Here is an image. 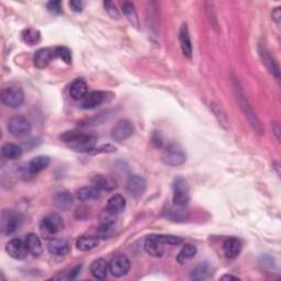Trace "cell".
I'll return each instance as SVG.
<instances>
[{
    "mask_svg": "<svg viewBox=\"0 0 281 281\" xmlns=\"http://www.w3.org/2000/svg\"><path fill=\"white\" fill-rule=\"evenodd\" d=\"M164 244L160 243L155 235H150L145 240L144 243V249L145 251L152 257L160 258L163 257L165 249H164Z\"/></svg>",
    "mask_w": 281,
    "mask_h": 281,
    "instance_id": "14",
    "label": "cell"
},
{
    "mask_svg": "<svg viewBox=\"0 0 281 281\" xmlns=\"http://www.w3.org/2000/svg\"><path fill=\"white\" fill-rule=\"evenodd\" d=\"M22 222V217L17 212L4 210L2 214V231L5 235H11L17 232Z\"/></svg>",
    "mask_w": 281,
    "mask_h": 281,
    "instance_id": "7",
    "label": "cell"
},
{
    "mask_svg": "<svg viewBox=\"0 0 281 281\" xmlns=\"http://www.w3.org/2000/svg\"><path fill=\"white\" fill-rule=\"evenodd\" d=\"M25 244L27 250L31 255H33L34 257H39L42 255V252H43V246H42L40 237L34 234V233H30L25 236Z\"/></svg>",
    "mask_w": 281,
    "mask_h": 281,
    "instance_id": "25",
    "label": "cell"
},
{
    "mask_svg": "<svg viewBox=\"0 0 281 281\" xmlns=\"http://www.w3.org/2000/svg\"><path fill=\"white\" fill-rule=\"evenodd\" d=\"M126 190L128 193L134 199L142 198L146 191V181L143 177L137 175H133L129 178L126 184Z\"/></svg>",
    "mask_w": 281,
    "mask_h": 281,
    "instance_id": "12",
    "label": "cell"
},
{
    "mask_svg": "<svg viewBox=\"0 0 281 281\" xmlns=\"http://www.w3.org/2000/svg\"><path fill=\"white\" fill-rule=\"evenodd\" d=\"M157 237V240L163 243L164 245H179L181 244L182 242H184V240H182L181 237H178V236H175V235H163V234H159V235H155Z\"/></svg>",
    "mask_w": 281,
    "mask_h": 281,
    "instance_id": "36",
    "label": "cell"
},
{
    "mask_svg": "<svg viewBox=\"0 0 281 281\" xmlns=\"http://www.w3.org/2000/svg\"><path fill=\"white\" fill-rule=\"evenodd\" d=\"M222 248L226 257L229 259H234L241 254L242 242L236 237H228L224 240Z\"/></svg>",
    "mask_w": 281,
    "mask_h": 281,
    "instance_id": "15",
    "label": "cell"
},
{
    "mask_svg": "<svg viewBox=\"0 0 281 281\" xmlns=\"http://www.w3.org/2000/svg\"><path fill=\"white\" fill-rule=\"evenodd\" d=\"M212 276V268L209 263H200L195 266L190 273L192 280H206Z\"/></svg>",
    "mask_w": 281,
    "mask_h": 281,
    "instance_id": "29",
    "label": "cell"
},
{
    "mask_svg": "<svg viewBox=\"0 0 281 281\" xmlns=\"http://www.w3.org/2000/svg\"><path fill=\"white\" fill-rule=\"evenodd\" d=\"M46 8L50 12L59 15V13L62 12V3L61 2H50L46 4Z\"/></svg>",
    "mask_w": 281,
    "mask_h": 281,
    "instance_id": "39",
    "label": "cell"
},
{
    "mask_svg": "<svg viewBox=\"0 0 281 281\" xmlns=\"http://www.w3.org/2000/svg\"><path fill=\"white\" fill-rule=\"evenodd\" d=\"M100 241L98 236H80L76 241V247L80 251H90L95 249Z\"/></svg>",
    "mask_w": 281,
    "mask_h": 281,
    "instance_id": "28",
    "label": "cell"
},
{
    "mask_svg": "<svg viewBox=\"0 0 281 281\" xmlns=\"http://www.w3.org/2000/svg\"><path fill=\"white\" fill-rule=\"evenodd\" d=\"M32 130L29 119L23 116H17L11 118L8 122V131L15 137H24L30 134Z\"/></svg>",
    "mask_w": 281,
    "mask_h": 281,
    "instance_id": "6",
    "label": "cell"
},
{
    "mask_svg": "<svg viewBox=\"0 0 281 281\" xmlns=\"http://www.w3.org/2000/svg\"><path fill=\"white\" fill-rule=\"evenodd\" d=\"M40 229L46 235H55L64 229V221H63L59 214H48L42 219L40 223Z\"/></svg>",
    "mask_w": 281,
    "mask_h": 281,
    "instance_id": "8",
    "label": "cell"
},
{
    "mask_svg": "<svg viewBox=\"0 0 281 281\" xmlns=\"http://www.w3.org/2000/svg\"><path fill=\"white\" fill-rule=\"evenodd\" d=\"M161 159L168 166H180L186 161V153L178 144H168L161 154Z\"/></svg>",
    "mask_w": 281,
    "mask_h": 281,
    "instance_id": "3",
    "label": "cell"
},
{
    "mask_svg": "<svg viewBox=\"0 0 281 281\" xmlns=\"http://www.w3.org/2000/svg\"><path fill=\"white\" fill-rule=\"evenodd\" d=\"M173 202L176 207H186L188 202L190 201V190H189V186L187 181L184 178H177L174 181L173 186Z\"/></svg>",
    "mask_w": 281,
    "mask_h": 281,
    "instance_id": "5",
    "label": "cell"
},
{
    "mask_svg": "<svg viewBox=\"0 0 281 281\" xmlns=\"http://www.w3.org/2000/svg\"><path fill=\"white\" fill-rule=\"evenodd\" d=\"M47 249L52 255L65 256L70 251V245L63 238H54L47 243Z\"/></svg>",
    "mask_w": 281,
    "mask_h": 281,
    "instance_id": "21",
    "label": "cell"
},
{
    "mask_svg": "<svg viewBox=\"0 0 281 281\" xmlns=\"http://www.w3.org/2000/svg\"><path fill=\"white\" fill-rule=\"evenodd\" d=\"M107 93L104 91H91L81 100L80 107L85 110H93L101 105L107 99Z\"/></svg>",
    "mask_w": 281,
    "mask_h": 281,
    "instance_id": "13",
    "label": "cell"
},
{
    "mask_svg": "<svg viewBox=\"0 0 281 281\" xmlns=\"http://www.w3.org/2000/svg\"><path fill=\"white\" fill-rule=\"evenodd\" d=\"M134 133V125L129 120H120L112 128L111 137L116 142L121 143L123 140L130 138Z\"/></svg>",
    "mask_w": 281,
    "mask_h": 281,
    "instance_id": "10",
    "label": "cell"
},
{
    "mask_svg": "<svg viewBox=\"0 0 281 281\" xmlns=\"http://www.w3.org/2000/svg\"><path fill=\"white\" fill-rule=\"evenodd\" d=\"M50 157L48 156H44V155H40L34 157L33 159H31V161L27 165V171L31 175H37L41 172H43L45 168L50 165Z\"/></svg>",
    "mask_w": 281,
    "mask_h": 281,
    "instance_id": "26",
    "label": "cell"
},
{
    "mask_svg": "<svg viewBox=\"0 0 281 281\" xmlns=\"http://www.w3.org/2000/svg\"><path fill=\"white\" fill-rule=\"evenodd\" d=\"M122 10L124 12L125 17L129 19L130 22L137 27L138 26V19H137V13H136L134 5L131 3H124L122 5Z\"/></svg>",
    "mask_w": 281,
    "mask_h": 281,
    "instance_id": "34",
    "label": "cell"
},
{
    "mask_svg": "<svg viewBox=\"0 0 281 281\" xmlns=\"http://www.w3.org/2000/svg\"><path fill=\"white\" fill-rule=\"evenodd\" d=\"M61 139L76 152L89 153L96 145L97 136L93 133L67 131L61 135Z\"/></svg>",
    "mask_w": 281,
    "mask_h": 281,
    "instance_id": "1",
    "label": "cell"
},
{
    "mask_svg": "<svg viewBox=\"0 0 281 281\" xmlns=\"http://www.w3.org/2000/svg\"><path fill=\"white\" fill-rule=\"evenodd\" d=\"M21 39L27 45H35L41 41V33L33 27H26L21 33Z\"/></svg>",
    "mask_w": 281,
    "mask_h": 281,
    "instance_id": "32",
    "label": "cell"
},
{
    "mask_svg": "<svg viewBox=\"0 0 281 281\" xmlns=\"http://www.w3.org/2000/svg\"><path fill=\"white\" fill-rule=\"evenodd\" d=\"M117 149L111 144H103L99 146H95L93 150H91L88 154L90 155H97V154H103V153H114L116 152Z\"/></svg>",
    "mask_w": 281,
    "mask_h": 281,
    "instance_id": "37",
    "label": "cell"
},
{
    "mask_svg": "<svg viewBox=\"0 0 281 281\" xmlns=\"http://www.w3.org/2000/svg\"><path fill=\"white\" fill-rule=\"evenodd\" d=\"M6 251L10 257H12L13 259H17V261L25 259L27 254H29L25 242L19 240V238H13V240H10L7 243Z\"/></svg>",
    "mask_w": 281,
    "mask_h": 281,
    "instance_id": "11",
    "label": "cell"
},
{
    "mask_svg": "<svg viewBox=\"0 0 281 281\" xmlns=\"http://www.w3.org/2000/svg\"><path fill=\"white\" fill-rule=\"evenodd\" d=\"M54 56L63 62H65L66 64H70L72 63V53H70L69 48L66 46H58L54 48Z\"/></svg>",
    "mask_w": 281,
    "mask_h": 281,
    "instance_id": "35",
    "label": "cell"
},
{
    "mask_svg": "<svg viewBox=\"0 0 281 281\" xmlns=\"http://www.w3.org/2000/svg\"><path fill=\"white\" fill-rule=\"evenodd\" d=\"M234 89H235V94H236V100H237L238 104H240V108L243 111L245 118L248 120L252 130H254L257 134L262 135L263 134L262 123H261V121H259V119L257 118L254 110H252L251 105L249 104L247 97H246L243 88L240 85V82L236 80L234 83Z\"/></svg>",
    "mask_w": 281,
    "mask_h": 281,
    "instance_id": "2",
    "label": "cell"
},
{
    "mask_svg": "<svg viewBox=\"0 0 281 281\" xmlns=\"http://www.w3.org/2000/svg\"><path fill=\"white\" fill-rule=\"evenodd\" d=\"M88 94V85L82 78L75 79L69 86V95L74 100H82Z\"/></svg>",
    "mask_w": 281,
    "mask_h": 281,
    "instance_id": "22",
    "label": "cell"
},
{
    "mask_svg": "<svg viewBox=\"0 0 281 281\" xmlns=\"http://www.w3.org/2000/svg\"><path fill=\"white\" fill-rule=\"evenodd\" d=\"M195 255H196L195 246L192 244H186L178 252L177 257H176V261H177V263L180 265H185L188 262H190Z\"/></svg>",
    "mask_w": 281,
    "mask_h": 281,
    "instance_id": "30",
    "label": "cell"
},
{
    "mask_svg": "<svg viewBox=\"0 0 281 281\" xmlns=\"http://www.w3.org/2000/svg\"><path fill=\"white\" fill-rule=\"evenodd\" d=\"M178 38H179V44H180L182 54H184L185 58L190 60L192 56V43H191L190 34H189L188 25L186 23H184L180 26Z\"/></svg>",
    "mask_w": 281,
    "mask_h": 281,
    "instance_id": "16",
    "label": "cell"
},
{
    "mask_svg": "<svg viewBox=\"0 0 281 281\" xmlns=\"http://www.w3.org/2000/svg\"><path fill=\"white\" fill-rule=\"evenodd\" d=\"M100 196H101V190H99V189L96 188L95 186L83 187L76 191V198L81 202L96 201L99 199Z\"/></svg>",
    "mask_w": 281,
    "mask_h": 281,
    "instance_id": "23",
    "label": "cell"
},
{
    "mask_svg": "<svg viewBox=\"0 0 281 281\" xmlns=\"http://www.w3.org/2000/svg\"><path fill=\"white\" fill-rule=\"evenodd\" d=\"M273 131H275L273 133H275L277 139L279 140L280 139V126H279V124L277 122L273 123Z\"/></svg>",
    "mask_w": 281,
    "mask_h": 281,
    "instance_id": "43",
    "label": "cell"
},
{
    "mask_svg": "<svg viewBox=\"0 0 281 281\" xmlns=\"http://www.w3.org/2000/svg\"><path fill=\"white\" fill-rule=\"evenodd\" d=\"M91 182H93V185L96 188H98L101 191H114L118 187L117 181L114 178L101 174L95 175L93 179H91Z\"/></svg>",
    "mask_w": 281,
    "mask_h": 281,
    "instance_id": "19",
    "label": "cell"
},
{
    "mask_svg": "<svg viewBox=\"0 0 281 281\" xmlns=\"http://www.w3.org/2000/svg\"><path fill=\"white\" fill-rule=\"evenodd\" d=\"M103 6H104L105 11H107L109 13V16L112 19H119V18H120V12H119V10L117 9V6L114 3L105 2V3H103Z\"/></svg>",
    "mask_w": 281,
    "mask_h": 281,
    "instance_id": "38",
    "label": "cell"
},
{
    "mask_svg": "<svg viewBox=\"0 0 281 281\" xmlns=\"http://www.w3.org/2000/svg\"><path fill=\"white\" fill-rule=\"evenodd\" d=\"M85 2H81V0H72V2H69L70 9L75 12H81L82 9L85 8Z\"/></svg>",
    "mask_w": 281,
    "mask_h": 281,
    "instance_id": "40",
    "label": "cell"
},
{
    "mask_svg": "<svg viewBox=\"0 0 281 281\" xmlns=\"http://www.w3.org/2000/svg\"><path fill=\"white\" fill-rule=\"evenodd\" d=\"M54 56V50H51V48H40L34 54L33 62L34 65L37 66L40 69H43L48 66V64L52 62Z\"/></svg>",
    "mask_w": 281,
    "mask_h": 281,
    "instance_id": "20",
    "label": "cell"
},
{
    "mask_svg": "<svg viewBox=\"0 0 281 281\" xmlns=\"http://www.w3.org/2000/svg\"><path fill=\"white\" fill-rule=\"evenodd\" d=\"M126 207V201L121 194H114L108 199L105 210L111 215L121 214Z\"/></svg>",
    "mask_w": 281,
    "mask_h": 281,
    "instance_id": "18",
    "label": "cell"
},
{
    "mask_svg": "<svg viewBox=\"0 0 281 281\" xmlns=\"http://www.w3.org/2000/svg\"><path fill=\"white\" fill-rule=\"evenodd\" d=\"M116 231H117V226L115 222H105V223H102L101 226L98 228L97 234L99 238L107 240V238H110L111 236H114L116 234Z\"/></svg>",
    "mask_w": 281,
    "mask_h": 281,
    "instance_id": "33",
    "label": "cell"
},
{
    "mask_svg": "<svg viewBox=\"0 0 281 281\" xmlns=\"http://www.w3.org/2000/svg\"><path fill=\"white\" fill-rule=\"evenodd\" d=\"M2 154L5 158L15 160L20 158L21 155H22V149H21V146L17 144L6 143L2 149Z\"/></svg>",
    "mask_w": 281,
    "mask_h": 281,
    "instance_id": "31",
    "label": "cell"
},
{
    "mask_svg": "<svg viewBox=\"0 0 281 281\" xmlns=\"http://www.w3.org/2000/svg\"><path fill=\"white\" fill-rule=\"evenodd\" d=\"M53 202L59 209L68 210L73 205V195L65 190L58 191L53 196Z\"/></svg>",
    "mask_w": 281,
    "mask_h": 281,
    "instance_id": "27",
    "label": "cell"
},
{
    "mask_svg": "<svg viewBox=\"0 0 281 281\" xmlns=\"http://www.w3.org/2000/svg\"><path fill=\"white\" fill-rule=\"evenodd\" d=\"M271 17H272V20L275 21V22L279 25L280 24V20H281V10L278 7V8H275L272 10L271 12Z\"/></svg>",
    "mask_w": 281,
    "mask_h": 281,
    "instance_id": "42",
    "label": "cell"
},
{
    "mask_svg": "<svg viewBox=\"0 0 281 281\" xmlns=\"http://www.w3.org/2000/svg\"><path fill=\"white\" fill-rule=\"evenodd\" d=\"M131 268V263L129 258L123 254L116 255L111 258L109 262V271L111 275L116 278H121L125 275H128Z\"/></svg>",
    "mask_w": 281,
    "mask_h": 281,
    "instance_id": "9",
    "label": "cell"
},
{
    "mask_svg": "<svg viewBox=\"0 0 281 281\" xmlns=\"http://www.w3.org/2000/svg\"><path fill=\"white\" fill-rule=\"evenodd\" d=\"M2 102L6 107L11 109H17L20 105H22L24 101V94L23 90L18 86H9L2 90L0 94Z\"/></svg>",
    "mask_w": 281,
    "mask_h": 281,
    "instance_id": "4",
    "label": "cell"
},
{
    "mask_svg": "<svg viewBox=\"0 0 281 281\" xmlns=\"http://www.w3.org/2000/svg\"><path fill=\"white\" fill-rule=\"evenodd\" d=\"M109 272V263L103 258H98L90 265V273L98 280L105 279Z\"/></svg>",
    "mask_w": 281,
    "mask_h": 281,
    "instance_id": "24",
    "label": "cell"
},
{
    "mask_svg": "<svg viewBox=\"0 0 281 281\" xmlns=\"http://www.w3.org/2000/svg\"><path fill=\"white\" fill-rule=\"evenodd\" d=\"M81 267H82L81 265H78V266L74 267V268L69 271V273L67 275L66 279H70V280L75 279V278L77 277V275H78V273H79V271H80V269H81Z\"/></svg>",
    "mask_w": 281,
    "mask_h": 281,
    "instance_id": "41",
    "label": "cell"
},
{
    "mask_svg": "<svg viewBox=\"0 0 281 281\" xmlns=\"http://www.w3.org/2000/svg\"><path fill=\"white\" fill-rule=\"evenodd\" d=\"M258 53H259V56H261V59L265 64V66L270 72V74H272L273 76L277 77V78H279L280 77L279 66L277 64V62L275 61V59H273L271 54L269 53V51L267 50L264 45L261 44L258 46Z\"/></svg>",
    "mask_w": 281,
    "mask_h": 281,
    "instance_id": "17",
    "label": "cell"
},
{
    "mask_svg": "<svg viewBox=\"0 0 281 281\" xmlns=\"http://www.w3.org/2000/svg\"><path fill=\"white\" fill-rule=\"evenodd\" d=\"M222 280H240L237 277H234V276H231V275H224L221 277Z\"/></svg>",
    "mask_w": 281,
    "mask_h": 281,
    "instance_id": "44",
    "label": "cell"
}]
</instances>
